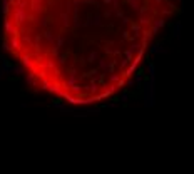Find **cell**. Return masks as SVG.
<instances>
[{
    "instance_id": "obj_7",
    "label": "cell",
    "mask_w": 194,
    "mask_h": 174,
    "mask_svg": "<svg viewBox=\"0 0 194 174\" xmlns=\"http://www.w3.org/2000/svg\"><path fill=\"white\" fill-rule=\"evenodd\" d=\"M59 18H60V24H62L64 29H69V27H70L72 18H70V14H69V12H60V14H59Z\"/></svg>"
},
{
    "instance_id": "obj_12",
    "label": "cell",
    "mask_w": 194,
    "mask_h": 174,
    "mask_svg": "<svg viewBox=\"0 0 194 174\" xmlns=\"http://www.w3.org/2000/svg\"><path fill=\"white\" fill-rule=\"evenodd\" d=\"M42 34H35L34 35V45H32V49H35L37 52H40V42H42Z\"/></svg>"
},
{
    "instance_id": "obj_14",
    "label": "cell",
    "mask_w": 194,
    "mask_h": 174,
    "mask_svg": "<svg viewBox=\"0 0 194 174\" xmlns=\"http://www.w3.org/2000/svg\"><path fill=\"white\" fill-rule=\"evenodd\" d=\"M99 54H97L95 50H92V52H89V55H87V62L89 64H94V62H99Z\"/></svg>"
},
{
    "instance_id": "obj_25",
    "label": "cell",
    "mask_w": 194,
    "mask_h": 174,
    "mask_svg": "<svg viewBox=\"0 0 194 174\" xmlns=\"http://www.w3.org/2000/svg\"><path fill=\"white\" fill-rule=\"evenodd\" d=\"M44 65H45L47 69H55V62H54V60H50V59H45Z\"/></svg>"
},
{
    "instance_id": "obj_11",
    "label": "cell",
    "mask_w": 194,
    "mask_h": 174,
    "mask_svg": "<svg viewBox=\"0 0 194 174\" xmlns=\"http://www.w3.org/2000/svg\"><path fill=\"white\" fill-rule=\"evenodd\" d=\"M10 10H12L10 2H8V0H2V8H0L2 15H10Z\"/></svg>"
},
{
    "instance_id": "obj_19",
    "label": "cell",
    "mask_w": 194,
    "mask_h": 174,
    "mask_svg": "<svg viewBox=\"0 0 194 174\" xmlns=\"http://www.w3.org/2000/svg\"><path fill=\"white\" fill-rule=\"evenodd\" d=\"M174 37H176V39H181V22L179 20L174 24Z\"/></svg>"
},
{
    "instance_id": "obj_16",
    "label": "cell",
    "mask_w": 194,
    "mask_h": 174,
    "mask_svg": "<svg viewBox=\"0 0 194 174\" xmlns=\"http://www.w3.org/2000/svg\"><path fill=\"white\" fill-rule=\"evenodd\" d=\"M34 82H35V72H29L25 76V84H29V85H34Z\"/></svg>"
},
{
    "instance_id": "obj_4",
    "label": "cell",
    "mask_w": 194,
    "mask_h": 174,
    "mask_svg": "<svg viewBox=\"0 0 194 174\" xmlns=\"http://www.w3.org/2000/svg\"><path fill=\"white\" fill-rule=\"evenodd\" d=\"M29 10L34 12V14H37V15L44 14V12H45V4H44V0H30Z\"/></svg>"
},
{
    "instance_id": "obj_26",
    "label": "cell",
    "mask_w": 194,
    "mask_h": 174,
    "mask_svg": "<svg viewBox=\"0 0 194 174\" xmlns=\"http://www.w3.org/2000/svg\"><path fill=\"white\" fill-rule=\"evenodd\" d=\"M136 84L137 85H141V84H142V80H144V77H142V72H139V74H136Z\"/></svg>"
},
{
    "instance_id": "obj_24",
    "label": "cell",
    "mask_w": 194,
    "mask_h": 174,
    "mask_svg": "<svg viewBox=\"0 0 194 174\" xmlns=\"http://www.w3.org/2000/svg\"><path fill=\"white\" fill-rule=\"evenodd\" d=\"M64 44H65V39L62 35H57V39H55V45H57V47H64Z\"/></svg>"
},
{
    "instance_id": "obj_27",
    "label": "cell",
    "mask_w": 194,
    "mask_h": 174,
    "mask_svg": "<svg viewBox=\"0 0 194 174\" xmlns=\"http://www.w3.org/2000/svg\"><path fill=\"white\" fill-rule=\"evenodd\" d=\"M127 99H129V94H127V92H124V94L121 95V101H122V102H127Z\"/></svg>"
},
{
    "instance_id": "obj_23",
    "label": "cell",
    "mask_w": 194,
    "mask_h": 174,
    "mask_svg": "<svg viewBox=\"0 0 194 174\" xmlns=\"http://www.w3.org/2000/svg\"><path fill=\"white\" fill-rule=\"evenodd\" d=\"M67 57H69V54H60V55L57 57V64H59V65L65 64V62H67Z\"/></svg>"
},
{
    "instance_id": "obj_8",
    "label": "cell",
    "mask_w": 194,
    "mask_h": 174,
    "mask_svg": "<svg viewBox=\"0 0 194 174\" xmlns=\"http://www.w3.org/2000/svg\"><path fill=\"white\" fill-rule=\"evenodd\" d=\"M42 35H44V39H45L47 42L50 44V45H54V44H55V39H57V35H55V34L52 32V30L49 29V27H47V29H44Z\"/></svg>"
},
{
    "instance_id": "obj_22",
    "label": "cell",
    "mask_w": 194,
    "mask_h": 174,
    "mask_svg": "<svg viewBox=\"0 0 194 174\" xmlns=\"http://www.w3.org/2000/svg\"><path fill=\"white\" fill-rule=\"evenodd\" d=\"M50 55H52V57H54V59H57L59 55H60V47H57V45H55V44H54V47L50 49Z\"/></svg>"
},
{
    "instance_id": "obj_5",
    "label": "cell",
    "mask_w": 194,
    "mask_h": 174,
    "mask_svg": "<svg viewBox=\"0 0 194 174\" xmlns=\"http://www.w3.org/2000/svg\"><path fill=\"white\" fill-rule=\"evenodd\" d=\"M20 64L24 65L27 70H32L34 67H35V62H34L32 55H30L29 52H22L20 54Z\"/></svg>"
},
{
    "instance_id": "obj_18",
    "label": "cell",
    "mask_w": 194,
    "mask_h": 174,
    "mask_svg": "<svg viewBox=\"0 0 194 174\" xmlns=\"http://www.w3.org/2000/svg\"><path fill=\"white\" fill-rule=\"evenodd\" d=\"M25 67H24V65H14V74H17V76H22V74H25Z\"/></svg>"
},
{
    "instance_id": "obj_15",
    "label": "cell",
    "mask_w": 194,
    "mask_h": 174,
    "mask_svg": "<svg viewBox=\"0 0 194 174\" xmlns=\"http://www.w3.org/2000/svg\"><path fill=\"white\" fill-rule=\"evenodd\" d=\"M2 50H7V52H14V47H12L10 40H8V37L2 42Z\"/></svg>"
},
{
    "instance_id": "obj_17",
    "label": "cell",
    "mask_w": 194,
    "mask_h": 174,
    "mask_svg": "<svg viewBox=\"0 0 194 174\" xmlns=\"http://www.w3.org/2000/svg\"><path fill=\"white\" fill-rule=\"evenodd\" d=\"M147 72H149V79H156V65L154 64H147Z\"/></svg>"
},
{
    "instance_id": "obj_29",
    "label": "cell",
    "mask_w": 194,
    "mask_h": 174,
    "mask_svg": "<svg viewBox=\"0 0 194 174\" xmlns=\"http://www.w3.org/2000/svg\"><path fill=\"white\" fill-rule=\"evenodd\" d=\"M4 74H5V72H4V70H2V69H0V79L4 77Z\"/></svg>"
},
{
    "instance_id": "obj_1",
    "label": "cell",
    "mask_w": 194,
    "mask_h": 174,
    "mask_svg": "<svg viewBox=\"0 0 194 174\" xmlns=\"http://www.w3.org/2000/svg\"><path fill=\"white\" fill-rule=\"evenodd\" d=\"M29 15H30V10L27 7H22V5H15L10 10V17L18 29H20L25 22H29Z\"/></svg>"
},
{
    "instance_id": "obj_3",
    "label": "cell",
    "mask_w": 194,
    "mask_h": 174,
    "mask_svg": "<svg viewBox=\"0 0 194 174\" xmlns=\"http://www.w3.org/2000/svg\"><path fill=\"white\" fill-rule=\"evenodd\" d=\"M4 34H5V37L18 35V27L15 25V22L12 20L10 15H4Z\"/></svg>"
},
{
    "instance_id": "obj_28",
    "label": "cell",
    "mask_w": 194,
    "mask_h": 174,
    "mask_svg": "<svg viewBox=\"0 0 194 174\" xmlns=\"http://www.w3.org/2000/svg\"><path fill=\"white\" fill-rule=\"evenodd\" d=\"M112 17V10H105L104 12V18H111Z\"/></svg>"
},
{
    "instance_id": "obj_20",
    "label": "cell",
    "mask_w": 194,
    "mask_h": 174,
    "mask_svg": "<svg viewBox=\"0 0 194 174\" xmlns=\"http://www.w3.org/2000/svg\"><path fill=\"white\" fill-rule=\"evenodd\" d=\"M40 89H42V91H49V89H50V85H52V80H49V79H42V84H40Z\"/></svg>"
},
{
    "instance_id": "obj_6",
    "label": "cell",
    "mask_w": 194,
    "mask_h": 174,
    "mask_svg": "<svg viewBox=\"0 0 194 174\" xmlns=\"http://www.w3.org/2000/svg\"><path fill=\"white\" fill-rule=\"evenodd\" d=\"M0 60H2V67L0 69L4 70L5 74H10V72H14V65L10 64V60H8L5 55H0Z\"/></svg>"
},
{
    "instance_id": "obj_13",
    "label": "cell",
    "mask_w": 194,
    "mask_h": 174,
    "mask_svg": "<svg viewBox=\"0 0 194 174\" xmlns=\"http://www.w3.org/2000/svg\"><path fill=\"white\" fill-rule=\"evenodd\" d=\"M151 54H166V49L162 47L161 44H154L151 47Z\"/></svg>"
},
{
    "instance_id": "obj_9",
    "label": "cell",
    "mask_w": 194,
    "mask_h": 174,
    "mask_svg": "<svg viewBox=\"0 0 194 174\" xmlns=\"http://www.w3.org/2000/svg\"><path fill=\"white\" fill-rule=\"evenodd\" d=\"M18 39H20L22 45H27V47H32L34 45V39H32V35H30V32L24 34V35H18Z\"/></svg>"
},
{
    "instance_id": "obj_10",
    "label": "cell",
    "mask_w": 194,
    "mask_h": 174,
    "mask_svg": "<svg viewBox=\"0 0 194 174\" xmlns=\"http://www.w3.org/2000/svg\"><path fill=\"white\" fill-rule=\"evenodd\" d=\"M8 40H10L14 50H18V49H22V44H20V39H18V35H10V37H8Z\"/></svg>"
},
{
    "instance_id": "obj_2",
    "label": "cell",
    "mask_w": 194,
    "mask_h": 174,
    "mask_svg": "<svg viewBox=\"0 0 194 174\" xmlns=\"http://www.w3.org/2000/svg\"><path fill=\"white\" fill-rule=\"evenodd\" d=\"M156 104V79H149L144 84V105L152 107Z\"/></svg>"
},
{
    "instance_id": "obj_21",
    "label": "cell",
    "mask_w": 194,
    "mask_h": 174,
    "mask_svg": "<svg viewBox=\"0 0 194 174\" xmlns=\"http://www.w3.org/2000/svg\"><path fill=\"white\" fill-rule=\"evenodd\" d=\"M39 25L42 27V29H47V27H49V17H45V15L40 17L39 18Z\"/></svg>"
}]
</instances>
